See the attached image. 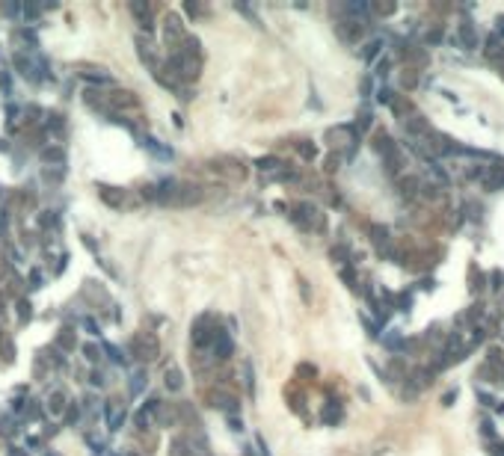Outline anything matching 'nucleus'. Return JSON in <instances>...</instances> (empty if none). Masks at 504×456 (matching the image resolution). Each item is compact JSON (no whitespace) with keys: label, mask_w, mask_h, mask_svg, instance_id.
Here are the masks:
<instances>
[{"label":"nucleus","mask_w":504,"mask_h":456,"mask_svg":"<svg viewBox=\"0 0 504 456\" xmlns=\"http://www.w3.org/2000/svg\"><path fill=\"white\" fill-rule=\"evenodd\" d=\"M158 353H160V344L152 332H137V335L131 338V356L134 358H140V361H155Z\"/></svg>","instance_id":"obj_1"},{"label":"nucleus","mask_w":504,"mask_h":456,"mask_svg":"<svg viewBox=\"0 0 504 456\" xmlns=\"http://www.w3.org/2000/svg\"><path fill=\"white\" fill-rule=\"evenodd\" d=\"M163 36H166V45H169L172 51H178V45H184L187 33H184V27H181L178 15H169V18H166V27H163Z\"/></svg>","instance_id":"obj_2"},{"label":"nucleus","mask_w":504,"mask_h":456,"mask_svg":"<svg viewBox=\"0 0 504 456\" xmlns=\"http://www.w3.org/2000/svg\"><path fill=\"white\" fill-rule=\"evenodd\" d=\"M211 397V406H217V409H222V412H237V397L234 394H228V391H211L208 394Z\"/></svg>","instance_id":"obj_3"},{"label":"nucleus","mask_w":504,"mask_h":456,"mask_svg":"<svg viewBox=\"0 0 504 456\" xmlns=\"http://www.w3.org/2000/svg\"><path fill=\"white\" fill-rule=\"evenodd\" d=\"M122 421H125V403L110 400V403H107V426H110V429H119Z\"/></svg>","instance_id":"obj_4"},{"label":"nucleus","mask_w":504,"mask_h":456,"mask_svg":"<svg viewBox=\"0 0 504 456\" xmlns=\"http://www.w3.org/2000/svg\"><path fill=\"white\" fill-rule=\"evenodd\" d=\"M98 193H101V198H104L107 204H113V207H122V204H125V193L116 190V187H98Z\"/></svg>","instance_id":"obj_5"},{"label":"nucleus","mask_w":504,"mask_h":456,"mask_svg":"<svg viewBox=\"0 0 504 456\" xmlns=\"http://www.w3.org/2000/svg\"><path fill=\"white\" fill-rule=\"evenodd\" d=\"M131 12L140 18V24H143L146 30L152 27V9H149V6H143V3H131Z\"/></svg>","instance_id":"obj_6"},{"label":"nucleus","mask_w":504,"mask_h":456,"mask_svg":"<svg viewBox=\"0 0 504 456\" xmlns=\"http://www.w3.org/2000/svg\"><path fill=\"white\" fill-rule=\"evenodd\" d=\"M181 385H184V379H181V373H178L175 367H172V370H166V388H169V391H178V388H181Z\"/></svg>","instance_id":"obj_7"},{"label":"nucleus","mask_w":504,"mask_h":456,"mask_svg":"<svg viewBox=\"0 0 504 456\" xmlns=\"http://www.w3.org/2000/svg\"><path fill=\"white\" fill-rule=\"evenodd\" d=\"M63 409H65V394H63V391H54V397H51V412H54V415H60Z\"/></svg>","instance_id":"obj_8"},{"label":"nucleus","mask_w":504,"mask_h":456,"mask_svg":"<svg viewBox=\"0 0 504 456\" xmlns=\"http://www.w3.org/2000/svg\"><path fill=\"white\" fill-rule=\"evenodd\" d=\"M131 391H134V394H140V391H143V373H137V376H134V382H131Z\"/></svg>","instance_id":"obj_9"},{"label":"nucleus","mask_w":504,"mask_h":456,"mask_svg":"<svg viewBox=\"0 0 504 456\" xmlns=\"http://www.w3.org/2000/svg\"><path fill=\"white\" fill-rule=\"evenodd\" d=\"M107 353H110V358H113V361H119V364L125 361V356H122V353H119L116 347H110V344H107Z\"/></svg>","instance_id":"obj_10"},{"label":"nucleus","mask_w":504,"mask_h":456,"mask_svg":"<svg viewBox=\"0 0 504 456\" xmlns=\"http://www.w3.org/2000/svg\"><path fill=\"white\" fill-rule=\"evenodd\" d=\"M463 42L474 45V33H472V27H463Z\"/></svg>","instance_id":"obj_11"},{"label":"nucleus","mask_w":504,"mask_h":456,"mask_svg":"<svg viewBox=\"0 0 504 456\" xmlns=\"http://www.w3.org/2000/svg\"><path fill=\"white\" fill-rule=\"evenodd\" d=\"M86 358H89V361H95V358H98V350H95L92 344H89V347H86Z\"/></svg>","instance_id":"obj_12"},{"label":"nucleus","mask_w":504,"mask_h":456,"mask_svg":"<svg viewBox=\"0 0 504 456\" xmlns=\"http://www.w3.org/2000/svg\"><path fill=\"white\" fill-rule=\"evenodd\" d=\"M9 456H24V453H21L18 447H9Z\"/></svg>","instance_id":"obj_13"}]
</instances>
